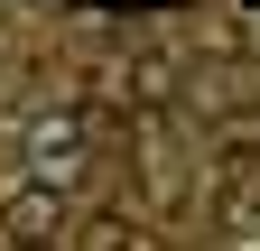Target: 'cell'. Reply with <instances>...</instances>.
I'll use <instances>...</instances> for the list:
<instances>
[{"label":"cell","mask_w":260,"mask_h":251,"mask_svg":"<svg viewBox=\"0 0 260 251\" xmlns=\"http://www.w3.org/2000/svg\"><path fill=\"white\" fill-rule=\"evenodd\" d=\"M56 233H65V196H56V186H38V177H28L19 196L0 205V242H56Z\"/></svg>","instance_id":"1"},{"label":"cell","mask_w":260,"mask_h":251,"mask_svg":"<svg viewBox=\"0 0 260 251\" xmlns=\"http://www.w3.org/2000/svg\"><path fill=\"white\" fill-rule=\"evenodd\" d=\"M223 224L242 242H260V186H233V196H223Z\"/></svg>","instance_id":"2"}]
</instances>
